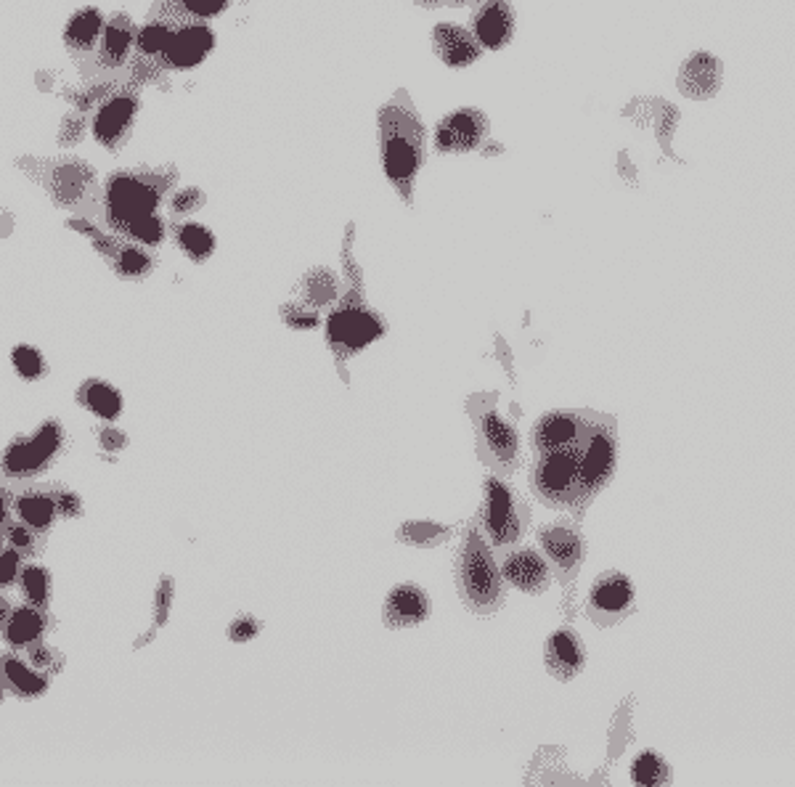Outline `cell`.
<instances>
[{"label":"cell","instance_id":"7c38bea8","mask_svg":"<svg viewBox=\"0 0 795 787\" xmlns=\"http://www.w3.org/2000/svg\"><path fill=\"white\" fill-rule=\"evenodd\" d=\"M721 75H724L721 61L716 56H711V53L697 51L682 64L679 77H676V85H679V91L687 99L705 101L719 93Z\"/></svg>","mask_w":795,"mask_h":787},{"label":"cell","instance_id":"5bb4252c","mask_svg":"<svg viewBox=\"0 0 795 787\" xmlns=\"http://www.w3.org/2000/svg\"><path fill=\"white\" fill-rule=\"evenodd\" d=\"M212 46H215V35H212V30H207V24H189V27L173 32V38L159 59L167 67L189 69L197 67L199 61L212 51Z\"/></svg>","mask_w":795,"mask_h":787},{"label":"cell","instance_id":"ac0fdd59","mask_svg":"<svg viewBox=\"0 0 795 787\" xmlns=\"http://www.w3.org/2000/svg\"><path fill=\"white\" fill-rule=\"evenodd\" d=\"M583 663H586V652L576 631L560 629L546 642V668L562 682L581 674Z\"/></svg>","mask_w":795,"mask_h":787},{"label":"cell","instance_id":"8fae6325","mask_svg":"<svg viewBox=\"0 0 795 787\" xmlns=\"http://www.w3.org/2000/svg\"><path fill=\"white\" fill-rule=\"evenodd\" d=\"M432 51L451 69L470 67L483 56V46L475 38V32L454 22H440L432 30Z\"/></svg>","mask_w":795,"mask_h":787},{"label":"cell","instance_id":"b9f144b4","mask_svg":"<svg viewBox=\"0 0 795 787\" xmlns=\"http://www.w3.org/2000/svg\"><path fill=\"white\" fill-rule=\"evenodd\" d=\"M56 512L64 517H77L83 515V501L77 499L72 491H59L56 493Z\"/></svg>","mask_w":795,"mask_h":787},{"label":"cell","instance_id":"1f68e13d","mask_svg":"<svg viewBox=\"0 0 795 787\" xmlns=\"http://www.w3.org/2000/svg\"><path fill=\"white\" fill-rule=\"evenodd\" d=\"M631 777H634L639 785H660V782L668 777V766L658 753L647 750V753H642V756L634 761V766H631Z\"/></svg>","mask_w":795,"mask_h":787},{"label":"cell","instance_id":"30bf717a","mask_svg":"<svg viewBox=\"0 0 795 787\" xmlns=\"http://www.w3.org/2000/svg\"><path fill=\"white\" fill-rule=\"evenodd\" d=\"M472 32L483 51H501L515 35V8L509 0H483L472 19Z\"/></svg>","mask_w":795,"mask_h":787},{"label":"cell","instance_id":"d6a6232c","mask_svg":"<svg viewBox=\"0 0 795 787\" xmlns=\"http://www.w3.org/2000/svg\"><path fill=\"white\" fill-rule=\"evenodd\" d=\"M173 32V27H167L165 22L146 24L144 30L138 32V48H141L144 56H162V51L173 38Z\"/></svg>","mask_w":795,"mask_h":787},{"label":"cell","instance_id":"7dc6e473","mask_svg":"<svg viewBox=\"0 0 795 787\" xmlns=\"http://www.w3.org/2000/svg\"><path fill=\"white\" fill-rule=\"evenodd\" d=\"M422 8H467L475 6V3H483V0H411Z\"/></svg>","mask_w":795,"mask_h":787},{"label":"cell","instance_id":"f907efd6","mask_svg":"<svg viewBox=\"0 0 795 787\" xmlns=\"http://www.w3.org/2000/svg\"><path fill=\"white\" fill-rule=\"evenodd\" d=\"M3 517H6V501L0 499V523H3Z\"/></svg>","mask_w":795,"mask_h":787},{"label":"cell","instance_id":"6da1fadb","mask_svg":"<svg viewBox=\"0 0 795 787\" xmlns=\"http://www.w3.org/2000/svg\"><path fill=\"white\" fill-rule=\"evenodd\" d=\"M615 435L605 419H589L573 443L541 451L530 470V488L549 507L581 512L591 496L613 477Z\"/></svg>","mask_w":795,"mask_h":787},{"label":"cell","instance_id":"836d02e7","mask_svg":"<svg viewBox=\"0 0 795 787\" xmlns=\"http://www.w3.org/2000/svg\"><path fill=\"white\" fill-rule=\"evenodd\" d=\"M125 234L141 244H159L162 242V236H165V223H162V220L157 218V212H154V215H146V218H138L136 223H130Z\"/></svg>","mask_w":795,"mask_h":787},{"label":"cell","instance_id":"816d5d0a","mask_svg":"<svg viewBox=\"0 0 795 787\" xmlns=\"http://www.w3.org/2000/svg\"><path fill=\"white\" fill-rule=\"evenodd\" d=\"M0 697H3V692H0Z\"/></svg>","mask_w":795,"mask_h":787},{"label":"cell","instance_id":"5b68a950","mask_svg":"<svg viewBox=\"0 0 795 787\" xmlns=\"http://www.w3.org/2000/svg\"><path fill=\"white\" fill-rule=\"evenodd\" d=\"M493 401H496V395L470 398V417L477 430L480 459L491 464L493 470L512 475L520 464V435L512 427V422L501 417Z\"/></svg>","mask_w":795,"mask_h":787},{"label":"cell","instance_id":"bcb514c9","mask_svg":"<svg viewBox=\"0 0 795 787\" xmlns=\"http://www.w3.org/2000/svg\"><path fill=\"white\" fill-rule=\"evenodd\" d=\"M56 658H59V655L48 650V647H43V644H38V647H32L30 650L32 666L38 668H56Z\"/></svg>","mask_w":795,"mask_h":787},{"label":"cell","instance_id":"4fadbf2b","mask_svg":"<svg viewBox=\"0 0 795 787\" xmlns=\"http://www.w3.org/2000/svg\"><path fill=\"white\" fill-rule=\"evenodd\" d=\"M430 615V599H427V591L422 586H414V583H401L395 586L385 599V610H382V618H385L387 629H411L417 623L427 621Z\"/></svg>","mask_w":795,"mask_h":787},{"label":"cell","instance_id":"8d00e7d4","mask_svg":"<svg viewBox=\"0 0 795 787\" xmlns=\"http://www.w3.org/2000/svg\"><path fill=\"white\" fill-rule=\"evenodd\" d=\"M14 366L24 379H35L43 374V356L30 345H19L14 350Z\"/></svg>","mask_w":795,"mask_h":787},{"label":"cell","instance_id":"ffe728a7","mask_svg":"<svg viewBox=\"0 0 795 787\" xmlns=\"http://www.w3.org/2000/svg\"><path fill=\"white\" fill-rule=\"evenodd\" d=\"M634 602V586L623 573H605L591 589L589 605L594 613L618 615Z\"/></svg>","mask_w":795,"mask_h":787},{"label":"cell","instance_id":"ab89813d","mask_svg":"<svg viewBox=\"0 0 795 787\" xmlns=\"http://www.w3.org/2000/svg\"><path fill=\"white\" fill-rule=\"evenodd\" d=\"M260 631V623L255 621V618H250V615H239L231 626H228V636L234 639V642H247V639H255Z\"/></svg>","mask_w":795,"mask_h":787},{"label":"cell","instance_id":"9a60e30c","mask_svg":"<svg viewBox=\"0 0 795 787\" xmlns=\"http://www.w3.org/2000/svg\"><path fill=\"white\" fill-rule=\"evenodd\" d=\"M501 576L528 594H541L552 583V573L546 568L544 557L533 549H512L501 562Z\"/></svg>","mask_w":795,"mask_h":787},{"label":"cell","instance_id":"9c48e42d","mask_svg":"<svg viewBox=\"0 0 795 787\" xmlns=\"http://www.w3.org/2000/svg\"><path fill=\"white\" fill-rule=\"evenodd\" d=\"M61 446V427L56 422H46L40 427L38 435L27 440H16L3 456V470L8 475H32V472L46 470L53 454Z\"/></svg>","mask_w":795,"mask_h":787},{"label":"cell","instance_id":"f35d334b","mask_svg":"<svg viewBox=\"0 0 795 787\" xmlns=\"http://www.w3.org/2000/svg\"><path fill=\"white\" fill-rule=\"evenodd\" d=\"M202 202H205V197H202V191L199 189H183L178 191L173 197V202H170V210L175 212V215H189V212L199 210L202 207Z\"/></svg>","mask_w":795,"mask_h":787},{"label":"cell","instance_id":"4316f807","mask_svg":"<svg viewBox=\"0 0 795 787\" xmlns=\"http://www.w3.org/2000/svg\"><path fill=\"white\" fill-rule=\"evenodd\" d=\"M43 629H46V618L32 607H22L11 615L6 626V639L11 644H30L43 634Z\"/></svg>","mask_w":795,"mask_h":787},{"label":"cell","instance_id":"d4e9b609","mask_svg":"<svg viewBox=\"0 0 795 787\" xmlns=\"http://www.w3.org/2000/svg\"><path fill=\"white\" fill-rule=\"evenodd\" d=\"M130 43H133V27H130L128 16H117L109 27L104 30V40H101V51H104V61L109 67H117L122 61L128 59Z\"/></svg>","mask_w":795,"mask_h":787},{"label":"cell","instance_id":"e575fe53","mask_svg":"<svg viewBox=\"0 0 795 787\" xmlns=\"http://www.w3.org/2000/svg\"><path fill=\"white\" fill-rule=\"evenodd\" d=\"M281 318H284V324L292 326V329H300V332H311V329L321 324L318 313L303 303L281 305Z\"/></svg>","mask_w":795,"mask_h":787},{"label":"cell","instance_id":"681fc988","mask_svg":"<svg viewBox=\"0 0 795 787\" xmlns=\"http://www.w3.org/2000/svg\"><path fill=\"white\" fill-rule=\"evenodd\" d=\"M8 618V602L3 597H0V623L6 621Z\"/></svg>","mask_w":795,"mask_h":787},{"label":"cell","instance_id":"74e56055","mask_svg":"<svg viewBox=\"0 0 795 787\" xmlns=\"http://www.w3.org/2000/svg\"><path fill=\"white\" fill-rule=\"evenodd\" d=\"M175 6L186 11L194 19H210V16H218L223 8L228 6V0H173Z\"/></svg>","mask_w":795,"mask_h":787},{"label":"cell","instance_id":"f546056e","mask_svg":"<svg viewBox=\"0 0 795 787\" xmlns=\"http://www.w3.org/2000/svg\"><path fill=\"white\" fill-rule=\"evenodd\" d=\"M88 181H91V170L88 167H61L59 173H56V194H59L61 202H75L85 191Z\"/></svg>","mask_w":795,"mask_h":787},{"label":"cell","instance_id":"603a6c76","mask_svg":"<svg viewBox=\"0 0 795 787\" xmlns=\"http://www.w3.org/2000/svg\"><path fill=\"white\" fill-rule=\"evenodd\" d=\"M77 401L83 403L88 411H93L96 417L109 419V422H114V419L120 417L122 411L120 393H117L112 385L99 382V379H91V382L77 393Z\"/></svg>","mask_w":795,"mask_h":787},{"label":"cell","instance_id":"4dcf8cb0","mask_svg":"<svg viewBox=\"0 0 795 787\" xmlns=\"http://www.w3.org/2000/svg\"><path fill=\"white\" fill-rule=\"evenodd\" d=\"M152 265V255H146L138 247H122L114 255V268H117L120 276H128V279H141V276L152 271Z\"/></svg>","mask_w":795,"mask_h":787},{"label":"cell","instance_id":"cb8c5ba5","mask_svg":"<svg viewBox=\"0 0 795 787\" xmlns=\"http://www.w3.org/2000/svg\"><path fill=\"white\" fill-rule=\"evenodd\" d=\"M456 525H438L430 523V520H422V523H403L401 530H398V541L409 546H419V549H435V546L446 544L448 538L454 536Z\"/></svg>","mask_w":795,"mask_h":787},{"label":"cell","instance_id":"484cf974","mask_svg":"<svg viewBox=\"0 0 795 787\" xmlns=\"http://www.w3.org/2000/svg\"><path fill=\"white\" fill-rule=\"evenodd\" d=\"M16 515L22 517L24 525H30L35 530L51 528L53 517H56V501L40 493H27L16 499Z\"/></svg>","mask_w":795,"mask_h":787},{"label":"cell","instance_id":"f6af8a7d","mask_svg":"<svg viewBox=\"0 0 795 787\" xmlns=\"http://www.w3.org/2000/svg\"><path fill=\"white\" fill-rule=\"evenodd\" d=\"M99 443L106 448V451H120V448H125L128 438H125V435H122L120 430H114V427H106V430L99 432Z\"/></svg>","mask_w":795,"mask_h":787},{"label":"cell","instance_id":"83f0119b","mask_svg":"<svg viewBox=\"0 0 795 787\" xmlns=\"http://www.w3.org/2000/svg\"><path fill=\"white\" fill-rule=\"evenodd\" d=\"M104 19L96 8H85L80 14H75V19L67 27V43L75 48H91L101 35Z\"/></svg>","mask_w":795,"mask_h":787},{"label":"cell","instance_id":"7a4b0ae2","mask_svg":"<svg viewBox=\"0 0 795 787\" xmlns=\"http://www.w3.org/2000/svg\"><path fill=\"white\" fill-rule=\"evenodd\" d=\"M382 170L395 194L414 205V186L424 162V122L406 91H398L377 114Z\"/></svg>","mask_w":795,"mask_h":787},{"label":"cell","instance_id":"44dd1931","mask_svg":"<svg viewBox=\"0 0 795 787\" xmlns=\"http://www.w3.org/2000/svg\"><path fill=\"white\" fill-rule=\"evenodd\" d=\"M297 295H300V303L313 308V311L332 308L340 300V279L332 268H324V265L311 268L297 284Z\"/></svg>","mask_w":795,"mask_h":787},{"label":"cell","instance_id":"277c9868","mask_svg":"<svg viewBox=\"0 0 795 787\" xmlns=\"http://www.w3.org/2000/svg\"><path fill=\"white\" fill-rule=\"evenodd\" d=\"M456 589L464 605L477 615L496 613L507 597L504 576L493 560L491 544L477 525V517L464 530L462 549L456 557Z\"/></svg>","mask_w":795,"mask_h":787},{"label":"cell","instance_id":"2e32d148","mask_svg":"<svg viewBox=\"0 0 795 787\" xmlns=\"http://www.w3.org/2000/svg\"><path fill=\"white\" fill-rule=\"evenodd\" d=\"M589 419L591 417L578 414V411H549L533 427V448L541 454V451L568 446L586 430Z\"/></svg>","mask_w":795,"mask_h":787},{"label":"cell","instance_id":"d590c367","mask_svg":"<svg viewBox=\"0 0 795 787\" xmlns=\"http://www.w3.org/2000/svg\"><path fill=\"white\" fill-rule=\"evenodd\" d=\"M22 591L32 605H43L48 599V576L43 568H27L22 573Z\"/></svg>","mask_w":795,"mask_h":787},{"label":"cell","instance_id":"7402d4cb","mask_svg":"<svg viewBox=\"0 0 795 787\" xmlns=\"http://www.w3.org/2000/svg\"><path fill=\"white\" fill-rule=\"evenodd\" d=\"M0 671H3V679L16 695L40 697L48 689L46 676L35 674L32 668L24 666L22 660L14 658V655H0Z\"/></svg>","mask_w":795,"mask_h":787},{"label":"cell","instance_id":"8992f818","mask_svg":"<svg viewBox=\"0 0 795 787\" xmlns=\"http://www.w3.org/2000/svg\"><path fill=\"white\" fill-rule=\"evenodd\" d=\"M477 525L496 549L512 546L528 525V507L499 477H485V496L477 512Z\"/></svg>","mask_w":795,"mask_h":787},{"label":"cell","instance_id":"d6986e66","mask_svg":"<svg viewBox=\"0 0 795 787\" xmlns=\"http://www.w3.org/2000/svg\"><path fill=\"white\" fill-rule=\"evenodd\" d=\"M136 114V99L133 96H114L101 106L99 117H96V138L106 146H117L120 138L128 133L130 122Z\"/></svg>","mask_w":795,"mask_h":787},{"label":"cell","instance_id":"3957f363","mask_svg":"<svg viewBox=\"0 0 795 787\" xmlns=\"http://www.w3.org/2000/svg\"><path fill=\"white\" fill-rule=\"evenodd\" d=\"M342 268H345V295L337 300V305L329 313L326 321V340L332 348L337 364H340L342 377L345 374V361L350 356H356L364 348H369L371 342L379 340L385 334V318L379 316L377 311H371L364 295V276L358 268L356 258H353V226H348L345 234V244H342Z\"/></svg>","mask_w":795,"mask_h":787},{"label":"cell","instance_id":"60d3db41","mask_svg":"<svg viewBox=\"0 0 795 787\" xmlns=\"http://www.w3.org/2000/svg\"><path fill=\"white\" fill-rule=\"evenodd\" d=\"M173 581L170 578H165V581L159 583V591H157V615H154V629H159V626H165L167 621V610H170V599H173Z\"/></svg>","mask_w":795,"mask_h":787},{"label":"cell","instance_id":"ee69618b","mask_svg":"<svg viewBox=\"0 0 795 787\" xmlns=\"http://www.w3.org/2000/svg\"><path fill=\"white\" fill-rule=\"evenodd\" d=\"M8 541H11L16 552H27L35 544V538H32V533L24 525H14V528L8 530Z\"/></svg>","mask_w":795,"mask_h":787},{"label":"cell","instance_id":"c3c4849f","mask_svg":"<svg viewBox=\"0 0 795 787\" xmlns=\"http://www.w3.org/2000/svg\"><path fill=\"white\" fill-rule=\"evenodd\" d=\"M80 138H83V120L72 117V120H67V128L61 130L59 141L61 144H75Z\"/></svg>","mask_w":795,"mask_h":787},{"label":"cell","instance_id":"7bdbcfd3","mask_svg":"<svg viewBox=\"0 0 795 787\" xmlns=\"http://www.w3.org/2000/svg\"><path fill=\"white\" fill-rule=\"evenodd\" d=\"M16 570H19V554H16V549H8V552L0 554V586L14 583Z\"/></svg>","mask_w":795,"mask_h":787},{"label":"cell","instance_id":"ba28073f","mask_svg":"<svg viewBox=\"0 0 795 787\" xmlns=\"http://www.w3.org/2000/svg\"><path fill=\"white\" fill-rule=\"evenodd\" d=\"M488 114L475 106H462L446 114L435 128V149L440 154H467L475 152L488 138Z\"/></svg>","mask_w":795,"mask_h":787},{"label":"cell","instance_id":"f1b7e54d","mask_svg":"<svg viewBox=\"0 0 795 787\" xmlns=\"http://www.w3.org/2000/svg\"><path fill=\"white\" fill-rule=\"evenodd\" d=\"M178 242L186 252H189L191 260H205L210 258L212 250H215V236H212L210 228L199 226V223H186V226L178 228Z\"/></svg>","mask_w":795,"mask_h":787},{"label":"cell","instance_id":"e0dca14e","mask_svg":"<svg viewBox=\"0 0 795 787\" xmlns=\"http://www.w3.org/2000/svg\"><path fill=\"white\" fill-rule=\"evenodd\" d=\"M538 541L546 549V554L552 557L554 565L568 576V573H576L578 562L583 557V538L576 528H570L565 523H554V525H544L538 530Z\"/></svg>","mask_w":795,"mask_h":787},{"label":"cell","instance_id":"52a82bcc","mask_svg":"<svg viewBox=\"0 0 795 787\" xmlns=\"http://www.w3.org/2000/svg\"><path fill=\"white\" fill-rule=\"evenodd\" d=\"M165 183V178H154V175H144V178L128 173L114 175L106 186L109 223L125 234L130 223H136L138 218H146V215H154Z\"/></svg>","mask_w":795,"mask_h":787}]
</instances>
